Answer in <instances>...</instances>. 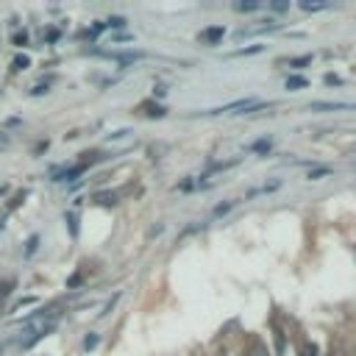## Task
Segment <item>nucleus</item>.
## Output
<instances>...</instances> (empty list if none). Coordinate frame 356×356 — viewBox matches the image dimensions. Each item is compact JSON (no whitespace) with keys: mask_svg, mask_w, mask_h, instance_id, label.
<instances>
[{"mask_svg":"<svg viewBox=\"0 0 356 356\" xmlns=\"http://www.w3.org/2000/svg\"><path fill=\"white\" fill-rule=\"evenodd\" d=\"M217 356H226V353H217Z\"/></svg>","mask_w":356,"mask_h":356,"instance_id":"a211bd4d","label":"nucleus"},{"mask_svg":"<svg viewBox=\"0 0 356 356\" xmlns=\"http://www.w3.org/2000/svg\"><path fill=\"white\" fill-rule=\"evenodd\" d=\"M26 67H28V59L26 56H17L15 59V70H26Z\"/></svg>","mask_w":356,"mask_h":356,"instance_id":"1a4fd4ad","label":"nucleus"},{"mask_svg":"<svg viewBox=\"0 0 356 356\" xmlns=\"http://www.w3.org/2000/svg\"><path fill=\"white\" fill-rule=\"evenodd\" d=\"M223 28H206V31H201V42H206V45H215V42H220L223 39Z\"/></svg>","mask_w":356,"mask_h":356,"instance_id":"f257e3e1","label":"nucleus"},{"mask_svg":"<svg viewBox=\"0 0 356 356\" xmlns=\"http://www.w3.org/2000/svg\"><path fill=\"white\" fill-rule=\"evenodd\" d=\"M109 26H114V28H120V26H125V20H120V17H114V20H109Z\"/></svg>","mask_w":356,"mask_h":356,"instance_id":"2eb2a0df","label":"nucleus"},{"mask_svg":"<svg viewBox=\"0 0 356 356\" xmlns=\"http://www.w3.org/2000/svg\"><path fill=\"white\" fill-rule=\"evenodd\" d=\"M334 109H348V103H312V112H334Z\"/></svg>","mask_w":356,"mask_h":356,"instance_id":"f03ea898","label":"nucleus"},{"mask_svg":"<svg viewBox=\"0 0 356 356\" xmlns=\"http://www.w3.org/2000/svg\"><path fill=\"white\" fill-rule=\"evenodd\" d=\"M145 109H148V114H150V117H161V114H164V109H161V106H156V109H153V106H145Z\"/></svg>","mask_w":356,"mask_h":356,"instance_id":"9b49d317","label":"nucleus"},{"mask_svg":"<svg viewBox=\"0 0 356 356\" xmlns=\"http://www.w3.org/2000/svg\"><path fill=\"white\" fill-rule=\"evenodd\" d=\"M98 345V337H87V348H95Z\"/></svg>","mask_w":356,"mask_h":356,"instance_id":"f3484780","label":"nucleus"},{"mask_svg":"<svg viewBox=\"0 0 356 356\" xmlns=\"http://www.w3.org/2000/svg\"><path fill=\"white\" fill-rule=\"evenodd\" d=\"M253 148H256V150H265V148H270V139H262V142H256Z\"/></svg>","mask_w":356,"mask_h":356,"instance_id":"ddd939ff","label":"nucleus"},{"mask_svg":"<svg viewBox=\"0 0 356 356\" xmlns=\"http://www.w3.org/2000/svg\"><path fill=\"white\" fill-rule=\"evenodd\" d=\"M328 3H309V0H303V3H301V9L303 12H320V9H326Z\"/></svg>","mask_w":356,"mask_h":356,"instance_id":"39448f33","label":"nucleus"},{"mask_svg":"<svg viewBox=\"0 0 356 356\" xmlns=\"http://www.w3.org/2000/svg\"><path fill=\"white\" fill-rule=\"evenodd\" d=\"M9 292V281H3V284H0V298H3Z\"/></svg>","mask_w":356,"mask_h":356,"instance_id":"dca6fc26","label":"nucleus"},{"mask_svg":"<svg viewBox=\"0 0 356 356\" xmlns=\"http://www.w3.org/2000/svg\"><path fill=\"white\" fill-rule=\"evenodd\" d=\"M231 209V204H220L217 209H215V215H223V212H229Z\"/></svg>","mask_w":356,"mask_h":356,"instance_id":"4468645a","label":"nucleus"},{"mask_svg":"<svg viewBox=\"0 0 356 356\" xmlns=\"http://www.w3.org/2000/svg\"><path fill=\"white\" fill-rule=\"evenodd\" d=\"M234 9H237V12H256V9H259V3H253V0H251V3H237Z\"/></svg>","mask_w":356,"mask_h":356,"instance_id":"0eeeda50","label":"nucleus"},{"mask_svg":"<svg viewBox=\"0 0 356 356\" xmlns=\"http://www.w3.org/2000/svg\"><path fill=\"white\" fill-rule=\"evenodd\" d=\"M301 356H317V348H314L312 342H303V345H301Z\"/></svg>","mask_w":356,"mask_h":356,"instance_id":"423d86ee","label":"nucleus"},{"mask_svg":"<svg viewBox=\"0 0 356 356\" xmlns=\"http://www.w3.org/2000/svg\"><path fill=\"white\" fill-rule=\"evenodd\" d=\"M309 62H312V56H301V59H292L290 64H292V67H303V64H309Z\"/></svg>","mask_w":356,"mask_h":356,"instance_id":"9d476101","label":"nucleus"},{"mask_svg":"<svg viewBox=\"0 0 356 356\" xmlns=\"http://www.w3.org/2000/svg\"><path fill=\"white\" fill-rule=\"evenodd\" d=\"M287 87H290V89H303V87H306V78L292 75V78H287Z\"/></svg>","mask_w":356,"mask_h":356,"instance_id":"20e7f679","label":"nucleus"},{"mask_svg":"<svg viewBox=\"0 0 356 356\" xmlns=\"http://www.w3.org/2000/svg\"><path fill=\"white\" fill-rule=\"evenodd\" d=\"M323 175H328V167H314V170H309V178H323Z\"/></svg>","mask_w":356,"mask_h":356,"instance_id":"6e6552de","label":"nucleus"},{"mask_svg":"<svg viewBox=\"0 0 356 356\" xmlns=\"http://www.w3.org/2000/svg\"><path fill=\"white\" fill-rule=\"evenodd\" d=\"M245 356H270V353H267L265 348H253V350H248Z\"/></svg>","mask_w":356,"mask_h":356,"instance_id":"f8f14e48","label":"nucleus"},{"mask_svg":"<svg viewBox=\"0 0 356 356\" xmlns=\"http://www.w3.org/2000/svg\"><path fill=\"white\" fill-rule=\"evenodd\" d=\"M95 204H103V206H114V204H117V195H114V193H98V195H95Z\"/></svg>","mask_w":356,"mask_h":356,"instance_id":"7ed1b4c3","label":"nucleus"}]
</instances>
